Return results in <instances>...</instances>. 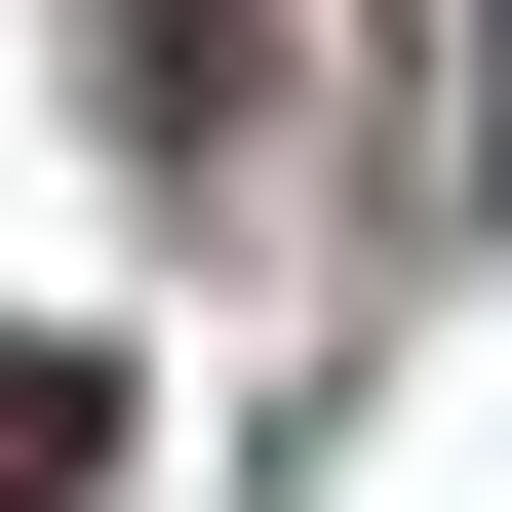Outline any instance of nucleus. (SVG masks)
I'll use <instances>...</instances> for the list:
<instances>
[{"instance_id": "1", "label": "nucleus", "mask_w": 512, "mask_h": 512, "mask_svg": "<svg viewBox=\"0 0 512 512\" xmlns=\"http://www.w3.org/2000/svg\"><path fill=\"white\" fill-rule=\"evenodd\" d=\"M79 473H119V355H79V316H0V512H79Z\"/></svg>"}]
</instances>
